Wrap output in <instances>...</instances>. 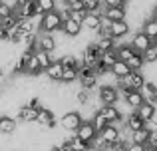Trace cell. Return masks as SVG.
Here are the masks:
<instances>
[{
	"mask_svg": "<svg viewBox=\"0 0 157 151\" xmlns=\"http://www.w3.org/2000/svg\"><path fill=\"white\" fill-rule=\"evenodd\" d=\"M62 22H64V18H62V14L58 12V8H56V10H52V12H46V14L40 16L38 32H46V34H56V32H60Z\"/></svg>",
	"mask_w": 157,
	"mask_h": 151,
	"instance_id": "cell-1",
	"label": "cell"
},
{
	"mask_svg": "<svg viewBox=\"0 0 157 151\" xmlns=\"http://www.w3.org/2000/svg\"><path fill=\"white\" fill-rule=\"evenodd\" d=\"M98 101L100 105H117L121 101V96H119V89L115 88V84H100L98 85Z\"/></svg>",
	"mask_w": 157,
	"mask_h": 151,
	"instance_id": "cell-2",
	"label": "cell"
},
{
	"mask_svg": "<svg viewBox=\"0 0 157 151\" xmlns=\"http://www.w3.org/2000/svg\"><path fill=\"white\" fill-rule=\"evenodd\" d=\"M82 121H84V117H82L80 109H70V111H64L60 117H58V125L68 133L76 131V129L82 125Z\"/></svg>",
	"mask_w": 157,
	"mask_h": 151,
	"instance_id": "cell-3",
	"label": "cell"
},
{
	"mask_svg": "<svg viewBox=\"0 0 157 151\" xmlns=\"http://www.w3.org/2000/svg\"><path fill=\"white\" fill-rule=\"evenodd\" d=\"M98 113L104 115V119L107 123H113V125L123 127V113H121V109H119V105H100Z\"/></svg>",
	"mask_w": 157,
	"mask_h": 151,
	"instance_id": "cell-4",
	"label": "cell"
},
{
	"mask_svg": "<svg viewBox=\"0 0 157 151\" xmlns=\"http://www.w3.org/2000/svg\"><path fill=\"white\" fill-rule=\"evenodd\" d=\"M131 38H129V44H131V48H133L137 54H143V52L147 50V48L153 44V40L149 38V36H145L141 30H135V32H131Z\"/></svg>",
	"mask_w": 157,
	"mask_h": 151,
	"instance_id": "cell-5",
	"label": "cell"
},
{
	"mask_svg": "<svg viewBox=\"0 0 157 151\" xmlns=\"http://www.w3.org/2000/svg\"><path fill=\"white\" fill-rule=\"evenodd\" d=\"M36 48L38 50H44V52H54L58 50V40L54 34H46V32H38V38H36Z\"/></svg>",
	"mask_w": 157,
	"mask_h": 151,
	"instance_id": "cell-6",
	"label": "cell"
},
{
	"mask_svg": "<svg viewBox=\"0 0 157 151\" xmlns=\"http://www.w3.org/2000/svg\"><path fill=\"white\" fill-rule=\"evenodd\" d=\"M131 34V26L127 20H117V22H111L109 26V36L113 40H117V42H121L123 38H127V36Z\"/></svg>",
	"mask_w": 157,
	"mask_h": 151,
	"instance_id": "cell-7",
	"label": "cell"
},
{
	"mask_svg": "<svg viewBox=\"0 0 157 151\" xmlns=\"http://www.w3.org/2000/svg\"><path fill=\"white\" fill-rule=\"evenodd\" d=\"M145 74H143V70H131L129 74H127L123 80H119L123 85H127L129 89H141V85L145 84Z\"/></svg>",
	"mask_w": 157,
	"mask_h": 151,
	"instance_id": "cell-8",
	"label": "cell"
},
{
	"mask_svg": "<svg viewBox=\"0 0 157 151\" xmlns=\"http://www.w3.org/2000/svg\"><path fill=\"white\" fill-rule=\"evenodd\" d=\"M18 131V121L14 115H6V113H0V135L10 137Z\"/></svg>",
	"mask_w": 157,
	"mask_h": 151,
	"instance_id": "cell-9",
	"label": "cell"
},
{
	"mask_svg": "<svg viewBox=\"0 0 157 151\" xmlns=\"http://www.w3.org/2000/svg\"><path fill=\"white\" fill-rule=\"evenodd\" d=\"M98 135H100V137L105 141L107 145H113L115 141H117L119 137L123 135V129L119 127V125H113V123H109V125H105V127L101 129V131L98 133Z\"/></svg>",
	"mask_w": 157,
	"mask_h": 151,
	"instance_id": "cell-10",
	"label": "cell"
},
{
	"mask_svg": "<svg viewBox=\"0 0 157 151\" xmlns=\"http://www.w3.org/2000/svg\"><path fill=\"white\" fill-rule=\"evenodd\" d=\"M36 117H38V109H32L24 104L16 109V121H18V123H26V125L36 123Z\"/></svg>",
	"mask_w": 157,
	"mask_h": 151,
	"instance_id": "cell-11",
	"label": "cell"
},
{
	"mask_svg": "<svg viewBox=\"0 0 157 151\" xmlns=\"http://www.w3.org/2000/svg\"><path fill=\"white\" fill-rule=\"evenodd\" d=\"M60 32L66 36V38H78V36L84 32V28H82L80 22H76V20H72V18H66L64 22H62Z\"/></svg>",
	"mask_w": 157,
	"mask_h": 151,
	"instance_id": "cell-12",
	"label": "cell"
},
{
	"mask_svg": "<svg viewBox=\"0 0 157 151\" xmlns=\"http://www.w3.org/2000/svg\"><path fill=\"white\" fill-rule=\"evenodd\" d=\"M76 133L78 137H80L82 141H86L88 145H92V141L96 139V135H98V131L94 129V125H92V121H82V125L76 129Z\"/></svg>",
	"mask_w": 157,
	"mask_h": 151,
	"instance_id": "cell-13",
	"label": "cell"
},
{
	"mask_svg": "<svg viewBox=\"0 0 157 151\" xmlns=\"http://www.w3.org/2000/svg\"><path fill=\"white\" fill-rule=\"evenodd\" d=\"M100 26H101V12H88V16L82 22V28L86 32H92V34H96Z\"/></svg>",
	"mask_w": 157,
	"mask_h": 151,
	"instance_id": "cell-14",
	"label": "cell"
},
{
	"mask_svg": "<svg viewBox=\"0 0 157 151\" xmlns=\"http://www.w3.org/2000/svg\"><path fill=\"white\" fill-rule=\"evenodd\" d=\"M121 101L129 109H137L139 105L143 104V96H141V92H139V89H129V92L121 93Z\"/></svg>",
	"mask_w": 157,
	"mask_h": 151,
	"instance_id": "cell-15",
	"label": "cell"
},
{
	"mask_svg": "<svg viewBox=\"0 0 157 151\" xmlns=\"http://www.w3.org/2000/svg\"><path fill=\"white\" fill-rule=\"evenodd\" d=\"M123 127H125L127 131H135V129L145 127V121L137 115V111H135V109H131L127 115H123Z\"/></svg>",
	"mask_w": 157,
	"mask_h": 151,
	"instance_id": "cell-16",
	"label": "cell"
},
{
	"mask_svg": "<svg viewBox=\"0 0 157 151\" xmlns=\"http://www.w3.org/2000/svg\"><path fill=\"white\" fill-rule=\"evenodd\" d=\"M141 96H143V101H147V104H153L157 105V84L151 80H145V84L141 85Z\"/></svg>",
	"mask_w": 157,
	"mask_h": 151,
	"instance_id": "cell-17",
	"label": "cell"
},
{
	"mask_svg": "<svg viewBox=\"0 0 157 151\" xmlns=\"http://www.w3.org/2000/svg\"><path fill=\"white\" fill-rule=\"evenodd\" d=\"M137 115L141 117L145 123H149V121H153L155 119V115H157V105H153V104H147V101H143L141 105H139L137 109Z\"/></svg>",
	"mask_w": 157,
	"mask_h": 151,
	"instance_id": "cell-18",
	"label": "cell"
},
{
	"mask_svg": "<svg viewBox=\"0 0 157 151\" xmlns=\"http://www.w3.org/2000/svg\"><path fill=\"white\" fill-rule=\"evenodd\" d=\"M62 64L60 60H54V62L50 64V66L44 70V76L48 77V81H52V84H60V77H62Z\"/></svg>",
	"mask_w": 157,
	"mask_h": 151,
	"instance_id": "cell-19",
	"label": "cell"
},
{
	"mask_svg": "<svg viewBox=\"0 0 157 151\" xmlns=\"http://www.w3.org/2000/svg\"><path fill=\"white\" fill-rule=\"evenodd\" d=\"M133 54H135V50L131 48L129 42H117V46H115V56H117V60L127 62Z\"/></svg>",
	"mask_w": 157,
	"mask_h": 151,
	"instance_id": "cell-20",
	"label": "cell"
},
{
	"mask_svg": "<svg viewBox=\"0 0 157 151\" xmlns=\"http://www.w3.org/2000/svg\"><path fill=\"white\" fill-rule=\"evenodd\" d=\"M139 30L143 32L145 36H149L151 40L155 42V38H157V20L153 18V16H149V18H145L143 20V24H141V28Z\"/></svg>",
	"mask_w": 157,
	"mask_h": 151,
	"instance_id": "cell-21",
	"label": "cell"
},
{
	"mask_svg": "<svg viewBox=\"0 0 157 151\" xmlns=\"http://www.w3.org/2000/svg\"><path fill=\"white\" fill-rule=\"evenodd\" d=\"M131 72V68L127 66L125 62H121V60H117V62L113 64V66L109 68V74L115 77V80H123V77H125L127 74H129Z\"/></svg>",
	"mask_w": 157,
	"mask_h": 151,
	"instance_id": "cell-22",
	"label": "cell"
},
{
	"mask_svg": "<svg viewBox=\"0 0 157 151\" xmlns=\"http://www.w3.org/2000/svg\"><path fill=\"white\" fill-rule=\"evenodd\" d=\"M147 139H149V129H147V127H141V129H135V131H129V143L147 145Z\"/></svg>",
	"mask_w": 157,
	"mask_h": 151,
	"instance_id": "cell-23",
	"label": "cell"
},
{
	"mask_svg": "<svg viewBox=\"0 0 157 151\" xmlns=\"http://www.w3.org/2000/svg\"><path fill=\"white\" fill-rule=\"evenodd\" d=\"M101 14H104L107 20H111V22H117V20H125L127 18L125 8H104Z\"/></svg>",
	"mask_w": 157,
	"mask_h": 151,
	"instance_id": "cell-24",
	"label": "cell"
},
{
	"mask_svg": "<svg viewBox=\"0 0 157 151\" xmlns=\"http://www.w3.org/2000/svg\"><path fill=\"white\" fill-rule=\"evenodd\" d=\"M94 42L98 44V48H100L101 52H109V50H115V46H117V40H113L111 36H98Z\"/></svg>",
	"mask_w": 157,
	"mask_h": 151,
	"instance_id": "cell-25",
	"label": "cell"
},
{
	"mask_svg": "<svg viewBox=\"0 0 157 151\" xmlns=\"http://www.w3.org/2000/svg\"><path fill=\"white\" fill-rule=\"evenodd\" d=\"M34 56H36V60H38V64H40V68H42V70H46L54 60H58L54 54H50V52H44V50H36Z\"/></svg>",
	"mask_w": 157,
	"mask_h": 151,
	"instance_id": "cell-26",
	"label": "cell"
},
{
	"mask_svg": "<svg viewBox=\"0 0 157 151\" xmlns=\"http://www.w3.org/2000/svg\"><path fill=\"white\" fill-rule=\"evenodd\" d=\"M76 81H78V70L76 68H64L62 70V77H60L62 85H72Z\"/></svg>",
	"mask_w": 157,
	"mask_h": 151,
	"instance_id": "cell-27",
	"label": "cell"
},
{
	"mask_svg": "<svg viewBox=\"0 0 157 151\" xmlns=\"http://www.w3.org/2000/svg\"><path fill=\"white\" fill-rule=\"evenodd\" d=\"M78 84H80L82 89H88V92L94 93V89H98V85H100V80H98L96 76H88V77H82V80H78Z\"/></svg>",
	"mask_w": 157,
	"mask_h": 151,
	"instance_id": "cell-28",
	"label": "cell"
},
{
	"mask_svg": "<svg viewBox=\"0 0 157 151\" xmlns=\"http://www.w3.org/2000/svg\"><path fill=\"white\" fill-rule=\"evenodd\" d=\"M125 64L131 68V70H143V68H145V62H143V56H141V54H137V52H135V54L131 56V58L127 60Z\"/></svg>",
	"mask_w": 157,
	"mask_h": 151,
	"instance_id": "cell-29",
	"label": "cell"
},
{
	"mask_svg": "<svg viewBox=\"0 0 157 151\" xmlns=\"http://www.w3.org/2000/svg\"><path fill=\"white\" fill-rule=\"evenodd\" d=\"M141 56H143V62L145 64H157V44H151Z\"/></svg>",
	"mask_w": 157,
	"mask_h": 151,
	"instance_id": "cell-30",
	"label": "cell"
},
{
	"mask_svg": "<svg viewBox=\"0 0 157 151\" xmlns=\"http://www.w3.org/2000/svg\"><path fill=\"white\" fill-rule=\"evenodd\" d=\"M100 62L104 64L105 68H111L115 62H117V56H115V50H109V52H101V58Z\"/></svg>",
	"mask_w": 157,
	"mask_h": 151,
	"instance_id": "cell-31",
	"label": "cell"
},
{
	"mask_svg": "<svg viewBox=\"0 0 157 151\" xmlns=\"http://www.w3.org/2000/svg\"><path fill=\"white\" fill-rule=\"evenodd\" d=\"M82 4H84V8L88 12H104L101 0H82Z\"/></svg>",
	"mask_w": 157,
	"mask_h": 151,
	"instance_id": "cell-32",
	"label": "cell"
},
{
	"mask_svg": "<svg viewBox=\"0 0 157 151\" xmlns=\"http://www.w3.org/2000/svg\"><path fill=\"white\" fill-rule=\"evenodd\" d=\"M88 16V10L86 8H70V12H68V18H72V20H76V22H84V18Z\"/></svg>",
	"mask_w": 157,
	"mask_h": 151,
	"instance_id": "cell-33",
	"label": "cell"
},
{
	"mask_svg": "<svg viewBox=\"0 0 157 151\" xmlns=\"http://www.w3.org/2000/svg\"><path fill=\"white\" fill-rule=\"evenodd\" d=\"M90 121H92V125H94V129H96V131L98 133H100L101 131V129H104L105 127V125H109V123H107V121L104 119V115H101V113H94V117H92V119H90Z\"/></svg>",
	"mask_w": 157,
	"mask_h": 151,
	"instance_id": "cell-34",
	"label": "cell"
},
{
	"mask_svg": "<svg viewBox=\"0 0 157 151\" xmlns=\"http://www.w3.org/2000/svg\"><path fill=\"white\" fill-rule=\"evenodd\" d=\"M38 6H40V10L46 14V12H52V10L58 8V0H38Z\"/></svg>",
	"mask_w": 157,
	"mask_h": 151,
	"instance_id": "cell-35",
	"label": "cell"
},
{
	"mask_svg": "<svg viewBox=\"0 0 157 151\" xmlns=\"http://www.w3.org/2000/svg\"><path fill=\"white\" fill-rule=\"evenodd\" d=\"M12 4H8V2H0V20L2 18H8V16L12 14Z\"/></svg>",
	"mask_w": 157,
	"mask_h": 151,
	"instance_id": "cell-36",
	"label": "cell"
},
{
	"mask_svg": "<svg viewBox=\"0 0 157 151\" xmlns=\"http://www.w3.org/2000/svg\"><path fill=\"white\" fill-rule=\"evenodd\" d=\"M64 6H68V8H84V4H82V0H64Z\"/></svg>",
	"mask_w": 157,
	"mask_h": 151,
	"instance_id": "cell-37",
	"label": "cell"
},
{
	"mask_svg": "<svg viewBox=\"0 0 157 151\" xmlns=\"http://www.w3.org/2000/svg\"><path fill=\"white\" fill-rule=\"evenodd\" d=\"M127 151H145V145H139V143H129V145H127Z\"/></svg>",
	"mask_w": 157,
	"mask_h": 151,
	"instance_id": "cell-38",
	"label": "cell"
},
{
	"mask_svg": "<svg viewBox=\"0 0 157 151\" xmlns=\"http://www.w3.org/2000/svg\"><path fill=\"white\" fill-rule=\"evenodd\" d=\"M151 16H153V18H157V0H155L153 8H151Z\"/></svg>",
	"mask_w": 157,
	"mask_h": 151,
	"instance_id": "cell-39",
	"label": "cell"
},
{
	"mask_svg": "<svg viewBox=\"0 0 157 151\" xmlns=\"http://www.w3.org/2000/svg\"><path fill=\"white\" fill-rule=\"evenodd\" d=\"M26 2H28V0H14L16 6H22V4H26Z\"/></svg>",
	"mask_w": 157,
	"mask_h": 151,
	"instance_id": "cell-40",
	"label": "cell"
},
{
	"mask_svg": "<svg viewBox=\"0 0 157 151\" xmlns=\"http://www.w3.org/2000/svg\"><path fill=\"white\" fill-rule=\"evenodd\" d=\"M88 151H98V149H94V147H90V149H88Z\"/></svg>",
	"mask_w": 157,
	"mask_h": 151,
	"instance_id": "cell-41",
	"label": "cell"
},
{
	"mask_svg": "<svg viewBox=\"0 0 157 151\" xmlns=\"http://www.w3.org/2000/svg\"><path fill=\"white\" fill-rule=\"evenodd\" d=\"M58 2H62V4H64V0H58Z\"/></svg>",
	"mask_w": 157,
	"mask_h": 151,
	"instance_id": "cell-42",
	"label": "cell"
},
{
	"mask_svg": "<svg viewBox=\"0 0 157 151\" xmlns=\"http://www.w3.org/2000/svg\"><path fill=\"white\" fill-rule=\"evenodd\" d=\"M0 2H2V0H0Z\"/></svg>",
	"mask_w": 157,
	"mask_h": 151,
	"instance_id": "cell-43",
	"label": "cell"
},
{
	"mask_svg": "<svg viewBox=\"0 0 157 151\" xmlns=\"http://www.w3.org/2000/svg\"><path fill=\"white\" fill-rule=\"evenodd\" d=\"M155 20H157V18H155Z\"/></svg>",
	"mask_w": 157,
	"mask_h": 151,
	"instance_id": "cell-44",
	"label": "cell"
}]
</instances>
